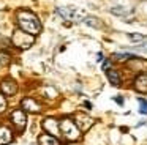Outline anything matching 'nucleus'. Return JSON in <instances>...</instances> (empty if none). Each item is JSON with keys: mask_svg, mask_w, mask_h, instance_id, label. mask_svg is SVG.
Listing matches in <instances>:
<instances>
[{"mask_svg": "<svg viewBox=\"0 0 147 145\" xmlns=\"http://www.w3.org/2000/svg\"><path fill=\"white\" fill-rule=\"evenodd\" d=\"M16 19H18L19 28L22 32H26V33H30V35L35 36V35H38L40 32H41V22H40V19L36 17L33 13L21 9V11H18Z\"/></svg>", "mask_w": 147, "mask_h": 145, "instance_id": "1", "label": "nucleus"}, {"mask_svg": "<svg viewBox=\"0 0 147 145\" xmlns=\"http://www.w3.org/2000/svg\"><path fill=\"white\" fill-rule=\"evenodd\" d=\"M59 131L62 132L65 139L68 142H76L81 139V134L82 132L79 131V128L76 126V123L73 122L71 118H63L59 122Z\"/></svg>", "mask_w": 147, "mask_h": 145, "instance_id": "2", "label": "nucleus"}, {"mask_svg": "<svg viewBox=\"0 0 147 145\" xmlns=\"http://www.w3.org/2000/svg\"><path fill=\"white\" fill-rule=\"evenodd\" d=\"M33 43H35V36H33V35L26 33V32H22L21 28L14 30V33H13V44L16 47H19V49H29Z\"/></svg>", "mask_w": 147, "mask_h": 145, "instance_id": "3", "label": "nucleus"}, {"mask_svg": "<svg viewBox=\"0 0 147 145\" xmlns=\"http://www.w3.org/2000/svg\"><path fill=\"white\" fill-rule=\"evenodd\" d=\"M73 122L76 123V126L79 128V131L82 132V131H89V129L92 128V125L95 123V120H93L92 117H89L87 113L79 112V113H76V115H74Z\"/></svg>", "mask_w": 147, "mask_h": 145, "instance_id": "4", "label": "nucleus"}, {"mask_svg": "<svg viewBox=\"0 0 147 145\" xmlns=\"http://www.w3.org/2000/svg\"><path fill=\"white\" fill-rule=\"evenodd\" d=\"M11 123L14 125V128H16L18 131H24V128H26V125H27L26 112H24L22 109L13 110V112H11Z\"/></svg>", "mask_w": 147, "mask_h": 145, "instance_id": "5", "label": "nucleus"}, {"mask_svg": "<svg viewBox=\"0 0 147 145\" xmlns=\"http://www.w3.org/2000/svg\"><path fill=\"white\" fill-rule=\"evenodd\" d=\"M57 13L60 14V17L67 19L68 22H78L81 21V16L78 14V11L74 8H70V6H60V8H57Z\"/></svg>", "mask_w": 147, "mask_h": 145, "instance_id": "6", "label": "nucleus"}, {"mask_svg": "<svg viewBox=\"0 0 147 145\" xmlns=\"http://www.w3.org/2000/svg\"><path fill=\"white\" fill-rule=\"evenodd\" d=\"M0 90H2L3 96H13L18 91V84L13 79H3V81L0 82Z\"/></svg>", "mask_w": 147, "mask_h": 145, "instance_id": "7", "label": "nucleus"}, {"mask_svg": "<svg viewBox=\"0 0 147 145\" xmlns=\"http://www.w3.org/2000/svg\"><path fill=\"white\" fill-rule=\"evenodd\" d=\"M21 106H22L24 112H29V113H38V112H41V104L36 103L33 98H24L22 103H21Z\"/></svg>", "mask_w": 147, "mask_h": 145, "instance_id": "8", "label": "nucleus"}, {"mask_svg": "<svg viewBox=\"0 0 147 145\" xmlns=\"http://www.w3.org/2000/svg\"><path fill=\"white\" fill-rule=\"evenodd\" d=\"M43 128H45V131L48 132V134L55 136V137L60 134V131H59V122L54 117H48V118L43 120Z\"/></svg>", "mask_w": 147, "mask_h": 145, "instance_id": "9", "label": "nucleus"}, {"mask_svg": "<svg viewBox=\"0 0 147 145\" xmlns=\"http://www.w3.org/2000/svg\"><path fill=\"white\" fill-rule=\"evenodd\" d=\"M133 87L136 91L139 93H147V72H139V74L134 77Z\"/></svg>", "mask_w": 147, "mask_h": 145, "instance_id": "10", "label": "nucleus"}, {"mask_svg": "<svg viewBox=\"0 0 147 145\" xmlns=\"http://www.w3.org/2000/svg\"><path fill=\"white\" fill-rule=\"evenodd\" d=\"M111 13L122 21H131L133 19V11L130 8H125V6H114V8H111Z\"/></svg>", "mask_w": 147, "mask_h": 145, "instance_id": "11", "label": "nucleus"}, {"mask_svg": "<svg viewBox=\"0 0 147 145\" xmlns=\"http://www.w3.org/2000/svg\"><path fill=\"white\" fill-rule=\"evenodd\" d=\"M128 68L133 69V71H144V69H147V60L138 58V57H131L128 60Z\"/></svg>", "mask_w": 147, "mask_h": 145, "instance_id": "12", "label": "nucleus"}, {"mask_svg": "<svg viewBox=\"0 0 147 145\" xmlns=\"http://www.w3.org/2000/svg\"><path fill=\"white\" fill-rule=\"evenodd\" d=\"M38 144L40 145H62L60 140H59L55 136H51V134H48V132H43V134L40 136Z\"/></svg>", "mask_w": 147, "mask_h": 145, "instance_id": "13", "label": "nucleus"}, {"mask_svg": "<svg viewBox=\"0 0 147 145\" xmlns=\"http://www.w3.org/2000/svg\"><path fill=\"white\" fill-rule=\"evenodd\" d=\"M13 140V132L8 126H0V145H7Z\"/></svg>", "mask_w": 147, "mask_h": 145, "instance_id": "14", "label": "nucleus"}, {"mask_svg": "<svg viewBox=\"0 0 147 145\" xmlns=\"http://www.w3.org/2000/svg\"><path fill=\"white\" fill-rule=\"evenodd\" d=\"M106 76H108L109 82H111L114 87H119V85L122 84V76H120V72L114 71V69H108V71H106Z\"/></svg>", "mask_w": 147, "mask_h": 145, "instance_id": "15", "label": "nucleus"}, {"mask_svg": "<svg viewBox=\"0 0 147 145\" xmlns=\"http://www.w3.org/2000/svg\"><path fill=\"white\" fill-rule=\"evenodd\" d=\"M84 22H86V25H89V27H92V28H101L103 27V21L98 19V17H95V16H89V17H86Z\"/></svg>", "mask_w": 147, "mask_h": 145, "instance_id": "16", "label": "nucleus"}, {"mask_svg": "<svg viewBox=\"0 0 147 145\" xmlns=\"http://www.w3.org/2000/svg\"><path fill=\"white\" fill-rule=\"evenodd\" d=\"M128 40H130V43L142 44V43L147 41V36L146 35H141V33H128Z\"/></svg>", "mask_w": 147, "mask_h": 145, "instance_id": "17", "label": "nucleus"}, {"mask_svg": "<svg viewBox=\"0 0 147 145\" xmlns=\"http://www.w3.org/2000/svg\"><path fill=\"white\" fill-rule=\"evenodd\" d=\"M131 57H134L133 54H130V52H123V54H114L112 55V60H117V62H125V60H130Z\"/></svg>", "mask_w": 147, "mask_h": 145, "instance_id": "18", "label": "nucleus"}, {"mask_svg": "<svg viewBox=\"0 0 147 145\" xmlns=\"http://www.w3.org/2000/svg\"><path fill=\"white\" fill-rule=\"evenodd\" d=\"M10 62H11V57L8 55L7 52H3V50H0V68H2V66L10 65Z\"/></svg>", "mask_w": 147, "mask_h": 145, "instance_id": "19", "label": "nucleus"}, {"mask_svg": "<svg viewBox=\"0 0 147 145\" xmlns=\"http://www.w3.org/2000/svg\"><path fill=\"white\" fill-rule=\"evenodd\" d=\"M139 112L142 113V115L147 113V101L146 99H139Z\"/></svg>", "mask_w": 147, "mask_h": 145, "instance_id": "20", "label": "nucleus"}, {"mask_svg": "<svg viewBox=\"0 0 147 145\" xmlns=\"http://www.w3.org/2000/svg\"><path fill=\"white\" fill-rule=\"evenodd\" d=\"M5 109H7V99H5L3 95L0 93V113L5 112Z\"/></svg>", "mask_w": 147, "mask_h": 145, "instance_id": "21", "label": "nucleus"}, {"mask_svg": "<svg viewBox=\"0 0 147 145\" xmlns=\"http://www.w3.org/2000/svg\"><path fill=\"white\" fill-rule=\"evenodd\" d=\"M109 66H111V60H105V62H103V65H101V68L105 69V71H108Z\"/></svg>", "mask_w": 147, "mask_h": 145, "instance_id": "22", "label": "nucleus"}, {"mask_svg": "<svg viewBox=\"0 0 147 145\" xmlns=\"http://www.w3.org/2000/svg\"><path fill=\"white\" fill-rule=\"evenodd\" d=\"M114 101L119 104V106H123V98H122V96H115V98H114Z\"/></svg>", "mask_w": 147, "mask_h": 145, "instance_id": "23", "label": "nucleus"}]
</instances>
